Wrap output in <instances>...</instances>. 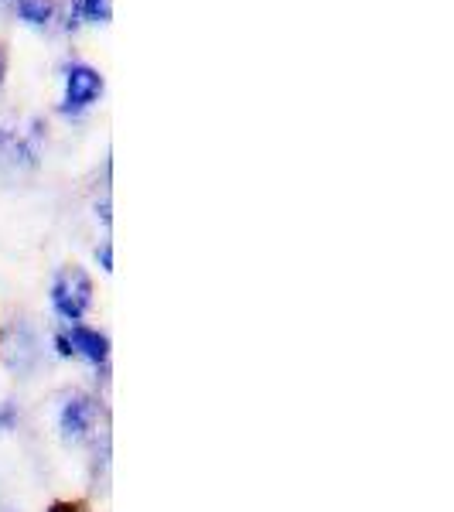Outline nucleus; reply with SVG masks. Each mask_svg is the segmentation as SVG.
I'll return each instance as SVG.
<instances>
[{
    "label": "nucleus",
    "instance_id": "1",
    "mask_svg": "<svg viewBox=\"0 0 454 512\" xmlns=\"http://www.w3.org/2000/svg\"><path fill=\"white\" fill-rule=\"evenodd\" d=\"M45 130L38 117L0 113V164L11 171H35L45 151Z\"/></svg>",
    "mask_w": 454,
    "mask_h": 512
},
{
    "label": "nucleus",
    "instance_id": "2",
    "mask_svg": "<svg viewBox=\"0 0 454 512\" xmlns=\"http://www.w3.org/2000/svg\"><path fill=\"white\" fill-rule=\"evenodd\" d=\"M106 96V76L96 69L93 62L72 59L62 65V96H59V113L65 120H79Z\"/></svg>",
    "mask_w": 454,
    "mask_h": 512
},
{
    "label": "nucleus",
    "instance_id": "3",
    "mask_svg": "<svg viewBox=\"0 0 454 512\" xmlns=\"http://www.w3.org/2000/svg\"><path fill=\"white\" fill-rule=\"evenodd\" d=\"M93 277L79 267V263H69V267H59L52 277V287H48V301H52V311L59 315L65 325H79L82 318L93 308Z\"/></svg>",
    "mask_w": 454,
    "mask_h": 512
},
{
    "label": "nucleus",
    "instance_id": "4",
    "mask_svg": "<svg viewBox=\"0 0 454 512\" xmlns=\"http://www.w3.org/2000/svg\"><path fill=\"white\" fill-rule=\"evenodd\" d=\"M52 345L62 359H82L93 369H103V373H106V366H110V338L99 332V328L82 325V321L79 325H65L62 332H55Z\"/></svg>",
    "mask_w": 454,
    "mask_h": 512
},
{
    "label": "nucleus",
    "instance_id": "5",
    "mask_svg": "<svg viewBox=\"0 0 454 512\" xmlns=\"http://www.w3.org/2000/svg\"><path fill=\"white\" fill-rule=\"evenodd\" d=\"M0 359H4V366L18 379H28L38 369L41 345H38L35 328L24 318H14L11 325L0 332Z\"/></svg>",
    "mask_w": 454,
    "mask_h": 512
},
{
    "label": "nucleus",
    "instance_id": "6",
    "mask_svg": "<svg viewBox=\"0 0 454 512\" xmlns=\"http://www.w3.org/2000/svg\"><path fill=\"white\" fill-rule=\"evenodd\" d=\"M99 427V400L89 393H72L59 410V431L69 444H86Z\"/></svg>",
    "mask_w": 454,
    "mask_h": 512
},
{
    "label": "nucleus",
    "instance_id": "7",
    "mask_svg": "<svg viewBox=\"0 0 454 512\" xmlns=\"http://www.w3.org/2000/svg\"><path fill=\"white\" fill-rule=\"evenodd\" d=\"M14 14L24 28L48 31L59 21V0H14Z\"/></svg>",
    "mask_w": 454,
    "mask_h": 512
},
{
    "label": "nucleus",
    "instance_id": "8",
    "mask_svg": "<svg viewBox=\"0 0 454 512\" xmlns=\"http://www.w3.org/2000/svg\"><path fill=\"white\" fill-rule=\"evenodd\" d=\"M76 11L82 24L103 28V24L113 21V0H76Z\"/></svg>",
    "mask_w": 454,
    "mask_h": 512
},
{
    "label": "nucleus",
    "instance_id": "9",
    "mask_svg": "<svg viewBox=\"0 0 454 512\" xmlns=\"http://www.w3.org/2000/svg\"><path fill=\"white\" fill-rule=\"evenodd\" d=\"M18 407H14L11 400H4L0 403V434H11L14 427H18Z\"/></svg>",
    "mask_w": 454,
    "mask_h": 512
},
{
    "label": "nucleus",
    "instance_id": "10",
    "mask_svg": "<svg viewBox=\"0 0 454 512\" xmlns=\"http://www.w3.org/2000/svg\"><path fill=\"white\" fill-rule=\"evenodd\" d=\"M96 263L103 267V274H113V243L110 239H103V243L96 246Z\"/></svg>",
    "mask_w": 454,
    "mask_h": 512
},
{
    "label": "nucleus",
    "instance_id": "11",
    "mask_svg": "<svg viewBox=\"0 0 454 512\" xmlns=\"http://www.w3.org/2000/svg\"><path fill=\"white\" fill-rule=\"evenodd\" d=\"M45 512H89V506L86 502H76V499H55Z\"/></svg>",
    "mask_w": 454,
    "mask_h": 512
},
{
    "label": "nucleus",
    "instance_id": "12",
    "mask_svg": "<svg viewBox=\"0 0 454 512\" xmlns=\"http://www.w3.org/2000/svg\"><path fill=\"white\" fill-rule=\"evenodd\" d=\"M7 69H11V55H7V48L0 45V93H4V82H7Z\"/></svg>",
    "mask_w": 454,
    "mask_h": 512
},
{
    "label": "nucleus",
    "instance_id": "13",
    "mask_svg": "<svg viewBox=\"0 0 454 512\" xmlns=\"http://www.w3.org/2000/svg\"><path fill=\"white\" fill-rule=\"evenodd\" d=\"M0 512H21V509H14V506H0Z\"/></svg>",
    "mask_w": 454,
    "mask_h": 512
}]
</instances>
